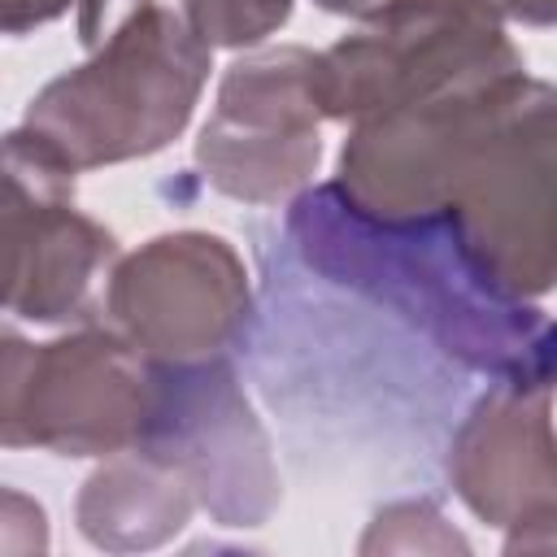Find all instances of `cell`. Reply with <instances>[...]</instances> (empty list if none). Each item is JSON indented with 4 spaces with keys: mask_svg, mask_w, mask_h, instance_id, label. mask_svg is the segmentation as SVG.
<instances>
[{
    "mask_svg": "<svg viewBox=\"0 0 557 557\" xmlns=\"http://www.w3.org/2000/svg\"><path fill=\"white\" fill-rule=\"evenodd\" d=\"M292 231L309 261L405 309L461 361L505 374V383L553 387L557 322L513 309L474 270L444 209L422 218H374L339 187H322L296 205Z\"/></svg>",
    "mask_w": 557,
    "mask_h": 557,
    "instance_id": "1",
    "label": "cell"
},
{
    "mask_svg": "<svg viewBox=\"0 0 557 557\" xmlns=\"http://www.w3.org/2000/svg\"><path fill=\"white\" fill-rule=\"evenodd\" d=\"M174 13L144 4L100 57L30 100L22 131L70 170L144 157L170 144L205 83L209 52Z\"/></svg>",
    "mask_w": 557,
    "mask_h": 557,
    "instance_id": "2",
    "label": "cell"
},
{
    "mask_svg": "<svg viewBox=\"0 0 557 557\" xmlns=\"http://www.w3.org/2000/svg\"><path fill=\"white\" fill-rule=\"evenodd\" d=\"M9 344L22 352L9 335ZM22 370H4V435L22 422L13 444H44L65 457H104L152 435L161 379L144 370L131 344L113 335H74L22 352Z\"/></svg>",
    "mask_w": 557,
    "mask_h": 557,
    "instance_id": "3",
    "label": "cell"
},
{
    "mask_svg": "<svg viewBox=\"0 0 557 557\" xmlns=\"http://www.w3.org/2000/svg\"><path fill=\"white\" fill-rule=\"evenodd\" d=\"M4 161L9 187L30 196V213L9 200V309L35 322L74 318L96 270L113 257V239L96 222L65 209L74 170L26 131L9 135Z\"/></svg>",
    "mask_w": 557,
    "mask_h": 557,
    "instance_id": "4",
    "label": "cell"
},
{
    "mask_svg": "<svg viewBox=\"0 0 557 557\" xmlns=\"http://www.w3.org/2000/svg\"><path fill=\"white\" fill-rule=\"evenodd\" d=\"M239 300H244V274L235 265V252L218 235L152 239V248L135 252L113 274V292H109V309L152 357L178 305L183 361L213 352L222 344V335L239 313Z\"/></svg>",
    "mask_w": 557,
    "mask_h": 557,
    "instance_id": "5",
    "label": "cell"
},
{
    "mask_svg": "<svg viewBox=\"0 0 557 557\" xmlns=\"http://www.w3.org/2000/svg\"><path fill=\"white\" fill-rule=\"evenodd\" d=\"M305 104H313L309 78L283 91L270 113H261V100L235 74H226L218 117L205 126L196 148L205 178H213L218 191L244 200H274L305 183L318 165V131Z\"/></svg>",
    "mask_w": 557,
    "mask_h": 557,
    "instance_id": "6",
    "label": "cell"
},
{
    "mask_svg": "<svg viewBox=\"0 0 557 557\" xmlns=\"http://www.w3.org/2000/svg\"><path fill=\"white\" fill-rule=\"evenodd\" d=\"M187 487L191 483L174 461L144 453L131 466H113L87 479V492L78 500V527L100 548L161 544L170 531L187 522L191 509Z\"/></svg>",
    "mask_w": 557,
    "mask_h": 557,
    "instance_id": "7",
    "label": "cell"
},
{
    "mask_svg": "<svg viewBox=\"0 0 557 557\" xmlns=\"http://www.w3.org/2000/svg\"><path fill=\"white\" fill-rule=\"evenodd\" d=\"M292 0H187L191 30L205 44H257L283 26Z\"/></svg>",
    "mask_w": 557,
    "mask_h": 557,
    "instance_id": "8",
    "label": "cell"
},
{
    "mask_svg": "<svg viewBox=\"0 0 557 557\" xmlns=\"http://www.w3.org/2000/svg\"><path fill=\"white\" fill-rule=\"evenodd\" d=\"M70 0H4V26L17 35L26 22H48L65 9Z\"/></svg>",
    "mask_w": 557,
    "mask_h": 557,
    "instance_id": "9",
    "label": "cell"
},
{
    "mask_svg": "<svg viewBox=\"0 0 557 557\" xmlns=\"http://www.w3.org/2000/svg\"><path fill=\"white\" fill-rule=\"evenodd\" d=\"M492 4H500L505 13H513V17H522V22H557V0H492Z\"/></svg>",
    "mask_w": 557,
    "mask_h": 557,
    "instance_id": "10",
    "label": "cell"
},
{
    "mask_svg": "<svg viewBox=\"0 0 557 557\" xmlns=\"http://www.w3.org/2000/svg\"><path fill=\"white\" fill-rule=\"evenodd\" d=\"M322 9H335V13H374V9H383V4H392V0H318Z\"/></svg>",
    "mask_w": 557,
    "mask_h": 557,
    "instance_id": "11",
    "label": "cell"
}]
</instances>
